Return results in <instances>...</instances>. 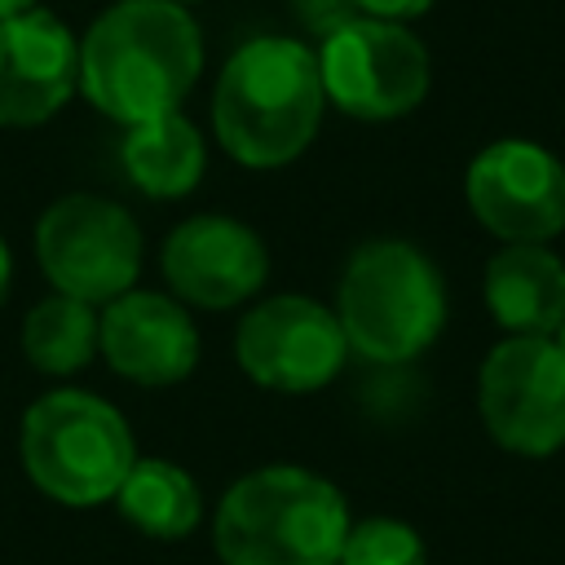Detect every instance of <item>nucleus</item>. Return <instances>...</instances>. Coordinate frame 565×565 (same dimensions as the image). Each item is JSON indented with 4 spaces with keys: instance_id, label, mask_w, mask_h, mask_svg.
Wrapping results in <instances>:
<instances>
[{
    "instance_id": "nucleus-1",
    "label": "nucleus",
    "mask_w": 565,
    "mask_h": 565,
    "mask_svg": "<svg viewBox=\"0 0 565 565\" xmlns=\"http://www.w3.org/2000/svg\"><path fill=\"white\" fill-rule=\"evenodd\" d=\"M203 71V35L177 0H119L79 40V88L115 124L177 115Z\"/></svg>"
},
{
    "instance_id": "nucleus-2",
    "label": "nucleus",
    "mask_w": 565,
    "mask_h": 565,
    "mask_svg": "<svg viewBox=\"0 0 565 565\" xmlns=\"http://www.w3.org/2000/svg\"><path fill=\"white\" fill-rule=\"evenodd\" d=\"M318 53L287 35H260L230 53L212 93L216 141L243 168L291 163L322 124Z\"/></svg>"
},
{
    "instance_id": "nucleus-3",
    "label": "nucleus",
    "mask_w": 565,
    "mask_h": 565,
    "mask_svg": "<svg viewBox=\"0 0 565 565\" xmlns=\"http://www.w3.org/2000/svg\"><path fill=\"white\" fill-rule=\"evenodd\" d=\"M344 534V494L327 477L291 463L238 477L212 525L225 565H335Z\"/></svg>"
},
{
    "instance_id": "nucleus-4",
    "label": "nucleus",
    "mask_w": 565,
    "mask_h": 565,
    "mask_svg": "<svg viewBox=\"0 0 565 565\" xmlns=\"http://www.w3.org/2000/svg\"><path fill=\"white\" fill-rule=\"evenodd\" d=\"M335 318L349 349L366 362H411L437 340L446 322L441 274L419 247L402 238L362 243L344 265Z\"/></svg>"
},
{
    "instance_id": "nucleus-5",
    "label": "nucleus",
    "mask_w": 565,
    "mask_h": 565,
    "mask_svg": "<svg viewBox=\"0 0 565 565\" xmlns=\"http://www.w3.org/2000/svg\"><path fill=\"white\" fill-rule=\"evenodd\" d=\"M132 463L137 446L128 419L106 397L57 388L22 415V468L53 503H106L119 494Z\"/></svg>"
},
{
    "instance_id": "nucleus-6",
    "label": "nucleus",
    "mask_w": 565,
    "mask_h": 565,
    "mask_svg": "<svg viewBox=\"0 0 565 565\" xmlns=\"http://www.w3.org/2000/svg\"><path fill=\"white\" fill-rule=\"evenodd\" d=\"M35 256L62 296L110 305L115 296L132 291L141 274V225L110 199L66 194L40 216Z\"/></svg>"
},
{
    "instance_id": "nucleus-7",
    "label": "nucleus",
    "mask_w": 565,
    "mask_h": 565,
    "mask_svg": "<svg viewBox=\"0 0 565 565\" xmlns=\"http://www.w3.org/2000/svg\"><path fill=\"white\" fill-rule=\"evenodd\" d=\"M490 437L516 455L565 446V353L552 335H512L490 349L477 380Z\"/></svg>"
},
{
    "instance_id": "nucleus-8",
    "label": "nucleus",
    "mask_w": 565,
    "mask_h": 565,
    "mask_svg": "<svg viewBox=\"0 0 565 565\" xmlns=\"http://www.w3.org/2000/svg\"><path fill=\"white\" fill-rule=\"evenodd\" d=\"M322 93L353 119H397L428 93V53L402 22L358 18L322 40Z\"/></svg>"
},
{
    "instance_id": "nucleus-9",
    "label": "nucleus",
    "mask_w": 565,
    "mask_h": 565,
    "mask_svg": "<svg viewBox=\"0 0 565 565\" xmlns=\"http://www.w3.org/2000/svg\"><path fill=\"white\" fill-rule=\"evenodd\" d=\"M234 358L260 388L313 393L340 375L349 340L327 305L309 296H274L238 322Z\"/></svg>"
},
{
    "instance_id": "nucleus-10",
    "label": "nucleus",
    "mask_w": 565,
    "mask_h": 565,
    "mask_svg": "<svg viewBox=\"0 0 565 565\" xmlns=\"http://www.w3.org/2000/svg\"><path fill=\"white\" fill-rule=\"evenodd\" d=\"M468 207L508 243H547L565 230V168L534 141H494L468 163Z\"/></svg>"
},
{
    "instance_id": "nucleus-11",
    "label": "nucleus",
    "mask_w": 565,
    "mask_h": 565,
    "mask_svg": "<svg viewBox=\"0 0 565 565\" xmlns=\"http://www.w3.org/2000/svg\"><path fill=\"white\" fill-rule=\"evenodd\" d=\"M269 256L256 230L234 216H190L163 243L168 287L203 309H230L260 291Z\"/></svg>"
},
{
    "instance_id": "nucleus-12",
    "label": "nucleus",
    "mask_w": 565,
    "mask_h": 565,
    "mask_svg": "<svg viewBox=\"0 0 565 565\" xmlns=\"http://www.w3.org/2000/svg\"><path fill=\"white\" fill-rule=\"evenodd\" d=\"M79 88V44L49 13L31 9L0 22V124L31 128L53 119Z\"/></svg>"
},
{
    "instance_id": "nucleus-13",
    "label": "nucleus",
    "mask_w": 565,
    "mask_h": 565,
    "mask_svg": "<svg viewBox=\"0 0 565 565\" xmlns=\"http://www.w3.org/2000/svg\"><path fill=\"white\" fill-rule=\"evenodd\" d=\"M97 353L137 384L163 388L194 371L199 362V331L190 313L159 291H124L102 313Z\"/></svg>"
},
{
    "instance_id": "nucleus-14",
    "label": "nucleus",
    "mask_w": 565,
    "mask_h": 565,
    "mask_svg": "<svg viewBox=\"0 0 565 565\" xmlns=\"http://www.w3.org/2000/svg\"><path fill=\"white\" fill-rule=\"evenodd\" d=\"M486 305L512 335H556L565 318V265L539 243H508L486 265Z\"/></svg>"
},
{
    "instance_id": "nucleus-15",
    "label": "nucleus",
    "mask_w": 565,
    "mask_h": 565,
    "mask_svg": "<svg viewBox=\"0 0 565 565\" xmlns=\"http://www.w3.org/2000/svg\"><path fill=\"white\" fill-rule=\"evenodd\" d=\"M207 163L203 137L185 115H159L150 124L128 128L124 137V172L150 199H181L199 185Z\"/></svg>"
},
{
    "instance_id": "nucleus-16",
    "label": "nucleus",
    "mask_w": 565,
    "mask_h": 565,
    "mask_svg": "<svg viewBox=\"0 0 565 565\" xmlns=\"http://www.w3.org/2000/svg\"><path fill=\"white\" fill-rule=\"evenodd\" d=\"M115 503L119 516L150 539H185L203 521V494L194 477L168 459H137Z\"/></svg>"
},
{
    "instance_id": "nucleus-17",
    "label": "nucleus",
    "mask_w": 565,
    "mask_h": 565,
    "mask_svg": "<svg viewBox=\"0 0 565 565\" xmlns=\"http://www.w3.org/2000/svg\"><path fill=\"white\" fill-rule=\"evenodd\" d=\"M102 335V313L88 300L75 296H49L40 300L22 322V353L44 375H71L93 362Z\"/></svg>"
},
{
    "instance_id": "nucleus-18",
    "label": "nucleus",
    "mask_w": 565,
    "mask_h": 565,
    "mask_svg": "<svg viewBox=\"0 0 565 565\" xmlns=\"http://www.w3.org/2000/svg\"><path fill=\"white\" fill-rule=\"evenodd\" d=\"M335 565H428L424 539L393 516H366L349 525Z\"/></svg>"
},
{
    "instance_id": "nucleus-19",
    "label": "nucleus",
    "mask_w": 565,
    "mask_h": 565,
    "mask_svg": "<svg viewBox=\"0 0 565 565\" xmlns=\"http://www.w3.org/2000/svg\"><path fill=\"white\" fill-rule=\"evenodd\" d=\"M291 9H296V18H300V26H305L309 35H318V40H331L340 26H349V22L362 18V13L353 9V0H291Z\"/></svg>"
},
{
    "instance_id": "nucleus-20",
    "label": "nucleus",
    "mask_w": 565,
    "mask_h": 565,
    "mask_svg": "<svg viewBox=\"0 0 565 565\" xmlns=\"http://www.w3.org/2000/svg\"><path fill=\"white\" fill-rule=\"evenodd\" d=\"M433 0H353V9L362 18H380V22H406V18H419Z\"/></svg>"
},
{
    "instance_id": "nucleus-21",
    "label": "nucleus",
    "mask_w": 565,
    "mask_h": 565,
    "mask_svg": "<svg viewBox=\"0 0 565 565\" xmlns=\"http://www.w3.org/2000/svg\"><path fill=\"white\" fill-rule=\"evenodd\" d=\"M9 278H13V256H9V243L0 238V305L9 296Z\"/></svg>"
},
{
    "instance_id": "nucleus-22",
    "label": "nucleus",
    "mask_w": 565,
    "mask_h": 565,
    "mask_svg": "<svg viewBox=\"0 0 565 565\" xmlns=\"http://www.w3.org/2000/svg\"><path fill=\"white\" fill-rule=\"evenodd\" d=\"M31 9H35V0H0V22L22 18V13H31Z\"/></svg>"
},
{
    "instance_id": "nucleus-23",
    "label": "nucleus",
    "mask_w": 565,
    "mask_h": 565,
    "mask_svg": "<svg viewBox=\"0 0 565 565\" xmlns=\"http://www.w3.org/2000/svg\"><path fill=\"white\" fill-rule=\"evenodd\" d=\"M556 349L565 353V318H561V327H556Z\"/></svg>"
},
{
    "instance_id": "nucleus-24",
    "label": "nucleus",
    "mask_w": 565,
    "mask_h": 565,
    "mask_svg": "<svg viewBox=\"0 0 565 565\" xmlns=\"http://www.w3.org/2000/svg\"><path fill=\"white\" fill-rule=\"evenodd\" d=\"M177 4H181V0H177Z\"/></svg>"
}]
</instances>
